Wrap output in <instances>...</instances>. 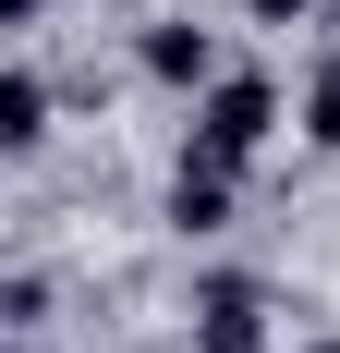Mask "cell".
Returning <instances> with one entry per match:
<instances>
[{"label":"cell","mask_w":340,"mask_h":353,"mask_svg":"<svg viewBox=\"0 0 340 353\" xmlns=\"http://www.w3.org/2000/svg\"><path fill=\"white\" fill-rule=\"evenodd\" d=\"M268 122H279V85H268V73H219V85L195 98V134H182V159L243 183V171H255V146H268Z\"/></svg>","instance_id":"6da1fadb"},{"label":"cell","mask_w":340,"mask_h":353,"mask_svg":"<svg viewBox=\"0 0 340 353\" xmlns=\"http://www.w3.org/2000/svg\"><path fill=\"white\" fill-rule=\"evenodd\" d=\"M134 73L170 85V98H206V85L231 73V49H219V25H195V12H146L134 25Z\"/></svg>","instance_id":"7a4b0ae2"},{"label":"cell","mask_w":340,"mask_h":353,"mask_svg":"<svg viewBox=\"0 0 340 353\" xmlns=\"http://www.w3.org/2000/svg\"><path fill=\"white\" fill-rule=\"evenodd\" d=\"M195 353H268V281L206 268L195 281Z\"/></svg>","instance_id":"3957f363"},{"label":"cell","mask_w":340,"mask_h":353,"mask_svg":"<svg viewBox=\"0 0 340 353\" xmlns=\"http://www.w3.org/2000/svg\"><path fill=\"white\" fill-rule=\"evenodd\" d=\"M158 219L182 232V244H219V232H231V171H195V159H182L170 195H158Z\"/></svg>","instance_id":"277c9868"},{"label":"cell","mask_w":340,"mask_h":353,"mask_svg":"<svg viewBox=\"0 0 340 353\" xmlns=\"http://www.w3.org/2000/svg\"><path fill=\"white\" fill-rule=\"evenodd\" d=\"M0 146H12V159H36V146H49V73H36V61L0 73Z\"/></svg>","instance_id":"5b68a950"},{"label":"cell","mask_w":340,"mask_h":353,"mask_svg":"<svg viewBox=\"0 0 340 353\" xmlns=\"http://www.w3.org/2000/svg\"><path fill=\"white\" fill-rule=\"evenodd\" d=\"M304 134H316V146L340 159V49H328V61L304 73Z\"/></svg>","instance_id":"8992f818"},{"label":"cell","mask_w":340,"mask_h":353,"mask_svg":"<svg viewBox=\"0 0 340 353\" xmlns=\"http://www.w3.org/2000/svg\"><path fill=\"white\" fill-rule=\"evenodd\" d=\"M0 317H12V329H49V268H12V281H0Z\"/></svg>","instance_id":"52a82bcc"},{"label":"cell","mask_w":340,"mask_h":353,"mask_svg":"<svg viewBox=\"0 0 340 353\" xmlns=\"http://www.w3.org/2000/svg\"><path fill=\"white\" fill-rule=\"evenodd\" d=\"M243 12H255V25H304L316 0H243Z\"/></svg>","instance_id":"ba28073f"},{"label":"cell","mask_w":340,"mask_h":353,"mask_svg":"<svg viewBox=\"0 0 340 353\" xmlns=\"http://www.w3.org/2000/svg\"><path fill=\"white\" fill-rule=\"evenodd\" d=\"M49 12H61V0H0V25H49Z\"/></svg>","instance_id":"9c48e42d"},{"label":"cell","mask_w":340,"mask_h":353,"mask_svg":"<svg viewBox=\"0 0 340 353\" xmlns=\"http://www.w3.org/2000/svg\"><path fill=\"white\" fill-rule=\"evenodd\" d=\"M304 353H340V341H304Z\"/></svg>","instance_id":"30bf717a"},{"label":"cell","mask_w":340,"mask_h":353,"mask_svg":"<svg viewBox=\"0 0 340 353\" xmlns=\"http://www.w3.org/2000/svg\"><path fill=\"white\" fill-rule=\"evenodd\" d=\"M328 25H340V0H328Z\"/></svg>","instance_id":"8fae6325"}]
</instances>
